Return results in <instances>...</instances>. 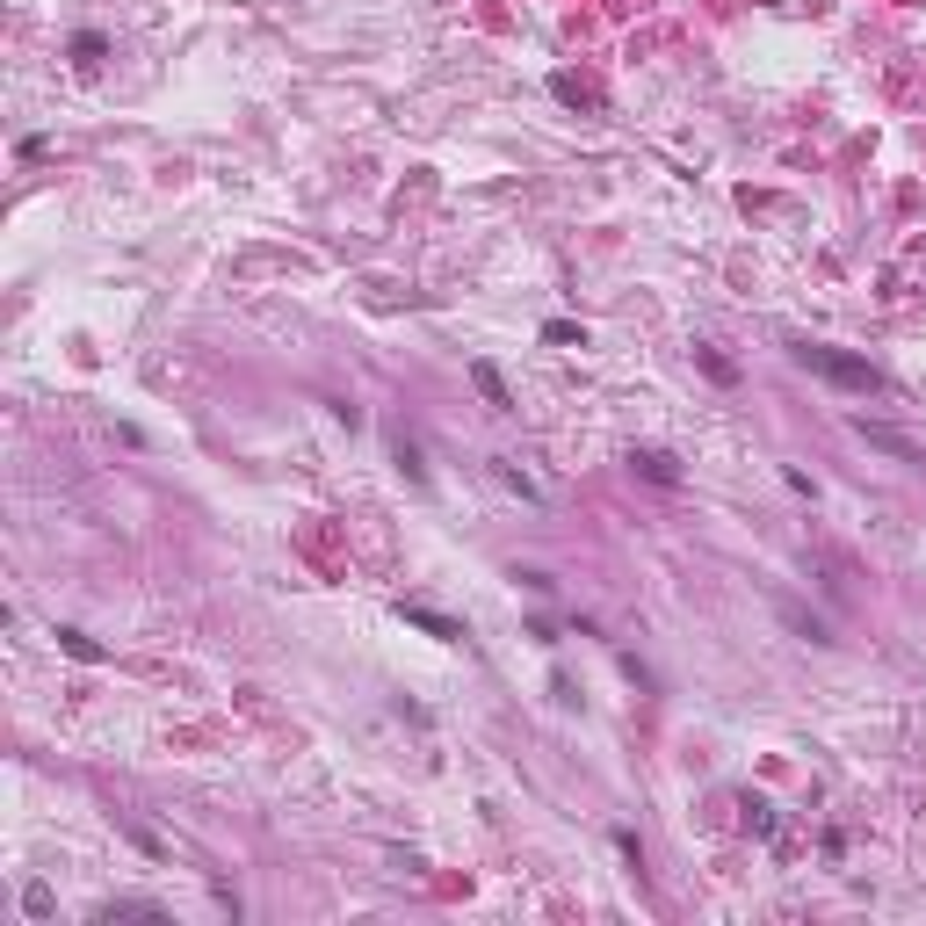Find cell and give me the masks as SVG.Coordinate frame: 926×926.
Returning <instances> with one entry per match:
<instances>
[{
  "mask_svg": "<svg viewBox=\"0 0 926 926\" xmlns=\"http://www.w3.org/2000/svg\"><path fill=\"white\" fill-rule=\"evenodd\" d=\"M22 912H29V919H51V890L29 883V890H22Z\"/></svg>",
  "mask_w": 926,
  "mask_h": 926,
  "instance_id": "cell-8",
  "label": "cell"
},
{
  "mask_svg": "<svg viewBox=\"0 0 926 926\" xmlns=\"http://www.w3.org/2000/svg\"><path fill=\"white\" fill-rule=\"evenodd\" d=\"M398 615H406L413 630H427V637H463V630L449 623V615H435V608H398Z\"/></svg>",
  "mask_w": 926,
  "mask_h": 926,
  "instance_id": "cell-5",
  "label": "cell"
},
{
  "mask_svg": "<svg viewBox=\"0 0 926 926\" xmlns=\"http://www.w3.org/2000/svg\"><path fill=\"white\" fill-rule=\"evenodd\" d=\"M630 463H637V471L652 478V485H681V463H673V456H659V449H637Z\"/></svg>",
  "mask_w": 926,
  "mask_h": 926,
  "instance_id": "cell-2",
  "label": "cell"
},
{
  "mask_svg": "<svg viewBox=\"0 0 926 926\" xmlns=\"http://www.w3.org/2000/svg\"><path fill=\"white\" fill-rule=\"evenodd\" d=\"M73 58H80V66H95V58H102V37H95V29H87V37H73Z\"/></svg>",
  "mask_w": 926,
  "mask_h": 926,
  "instance_id": "cell-9",
  "label": "cell"
},
{
  "mask_svg": "<svg viewBox=\"0 0 926 926\" xmlns=\"http://www.w3.org/2000/svg\"><path fill=\"white\" fill-rule=\"evenodd\" d=\"M854 435H861V442H869V449H883V456H905V463L919 456V449H912L905 435H890V427H869V420H861V427H854Z\"/></svg>",
  "mask_w": 926,
  "mask_h": 926,
  "instance_id": "cell-3",
  "label": "cell"
},
{
  "mask_svg": "<svg viewBox=\"0 0 926 926\" xmlns=\"http://www.w3.org/2000/svg\"><path fill=\"white\" fill-rule=\"evenodd\" d=\"M471 384L485 391V406H507V384H500V369H492V362H471Z\"/></svg>",
  "mask_w": 926,
  "mask_h": 926,
  "instance_id": "cell-6",
  "label": "cell"
},
{
  "mask_svg": "<svg viewBox=\"0 0 926 926\" xmlns=\"http://www.w3.org/2000/svg\"><path fill=\"white\" fill-rule=\"evenodd\" d=\"M102 919H160V905H145V898H116V905H102Z\"/></svg>",
  "mask_w": 926,
  "mask_h": 926,
  "instance_id": "cell-7",
  "label": "cell"
},
{
  "mask_svg": "<svg viewBox=\"0 0 926 926\" xmlns=\"http://www.w3.org/2000/svg\"><path fill=\"white\" fill-rule=\"evenodd\" d=\"M789 355L804 362L811 377H825V384H840V391H883V377H876V362H861V355H840V348H818V341H796Z\"/></svg>",
  "mask_w": 926,
  "mask_h": 926,
  "instance_id": "cell-1",
  "label": "cell"
},
{
  "mask_svg": "<svg viewBox=\"0 0 926 926\" xmlns=\"http://www.w3.org/2000/svg\"><path fill=\"white\" fill-rule=\"evenodd\" d=\"M58 652H66V659H80V666H102V644L87 637V630H58Z\"/></svg>",
  "mask_w": 926,
  "mask_h": 926,
  "instance_id": "cell-4",
  "label": "cell"
}]
</instances>
